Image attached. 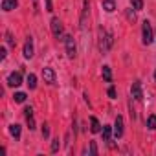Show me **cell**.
Returning <instances> with one entry per match:
<instances>
[{
  "mask_svg": "<svg viewBox=\"0 0 156 156\" xmlns=\"http://www.w3.org/2000/svg\"><path fill=\"white\" fill-rule=\"evenodd\" d=\"M112 42H114V37H112V33L101 31V42H99V48H101V51H103V53H107V51L110 50Z\"/></svg>",
  "mask_w": 156,
  "mask_h": 156,
  "instance_id": "cell-1",
  "label": "cell"
},
{
  "mask_svg": "<svg viewBox=\"0 0 156 156\" xmlns=\"http://www.w3.org/2000/svg\"><path fill=\"white\" fill-rule=\"evenodd\" d=\"M141 31H143V42H145V44H151V42H152V26H151L149 20L143 22Z\"/></svg>",
  "mask_w": 156,
  "mask_h": 156,
  "instance_id": "cell-2",
  "label": "cell"
},
{
  "mask_svg": "<svg viewBox=\"0 0 156 156\" xmlns=\"http://www.w3.org/2000/svg\"><path fill=\"white\" fill-rule=\"evenodd\" d=\"M42 79L48 85H53L55 83V72H53V68H50V66L42 68Z\"/></svg>",
  "mask_w": 156,
  "mask_h": 156,
  "instance_id": "cell-3",
  "label": "cell"
},
{
  "mask_svg": "<svg viewBox=\"0 0 156 156\" xmlns=\"http://www.w3.org/2000/svg\"><path fill=\"white\" fill-rule=\"evenodd\" d=\"M62 41H64V44H66V55H68L70 59H73V57H75V42H73V39L66 35Z\"/></svg>",
  "mask_w": 156,
  "mask_h": 156,
  "instance_id": "cell-4",
  "label": "cell"
},
{
  "mask_svg": "<svg viewBox=\"0 0 156 156\" xmlns=\"http://www.w3.org/2000/svg\"><path fill=\"white\" fill-rule=\"evenodd\" d=\"M8 85L9 87H20L22 85V75H20V72H13V73L8 75Z\"/></svg>",
  "mask_w": 156,
  "mask_h": 156,
  "instance_id": "cell-5",
  "label": "cell"
},
{
  "mask_svg": "<svg viewBox=\"0 0 156 156\" xmlns=\"http://www.w3.org/2000/svg\"><path fill=\"white\" fill-rule=\"evenodd\" d=\"M130 94H132V98H134L136 101H141V99H143V92H141V83H140V81L132 83V87H130Z\"/></svg>",
  "mask_w": 156,
  "mask_h": 156,
  "instance_id": "cell-6",
  "label": "cell"
},
{
  "mask_svg": "<svg viewBox=\"0 0 156 156\" xmlns=\"http://www.w3.org/2000/svg\"><path fill=\"white\" fill-rule=\"evenodd\" d=\"M51 33H53L57 39L62 35V22H61L57 17H53V19H51Z\"/></svg>",
  "mask_w": 156,
  "mask_h": 156,
  "instance_id": "cell-7",
  "label": "cell"
},
{
  "mask_svg": "<svg viewBox=\"0 0 156 156\" xmlns=\"http://www.w3.org/2000/svg\"><path fill=\"white\" fill-rule=\"evenodd\" d=\"M114 136L116 138H121L123 136V118L118 116L116 121H114Z\"/></svg>",
  "mask_w": 156,
  "mask_h": 156,
  "instance_id": "cell-8",
  "label": "cell"
},
{
  "mask_svg": "<svg viewBox=\"0 0 156 156\" xmlns=\"http://www.w3.org/2000/svg\"><path fill=\"white\" fill-rule=\"evenodd\" d=\"M24 57L26 59H31L33 57V39L31 37H28V41L24 44Z\"/></svg>",
  "mask_w": 156,
  "mask_h": 156,
  "instance_id": "cell-9",
  "label": "cell"
},
{
  "mask_svg": "<svg viewBox=\"0 0 156 156\" xmlns=\"http://www.w3.org/2000/svg\"><path fill=\"white\" fill-rule=\"evenodd\" d=\"M17 4H19V0H2V9L4 11H11V9L17 8Z\"/></svg>",
  "mask_w": 156,
  "mask_h": 156,
  "instance_id": "cell-10",
  "label": "cell"
},
{
  "mask_svg": "<svg viewBox=\"0 0 156 156\" xmlns=\"http://www.w3.org/2000/svg\"><path fill=\"white\" fill-rule=\"evenodd\" d=\"M90 130L94 132V134H98V132H101V125H99V121H98V118H90Z\"/></svg>",
  "mask_w": 156,
  "mask_h": 156,
  "instance_id": "cell-11",
  "label": "cell"
},
{
  "mask_svg": "<svg viewBox=\"0 0 156 156\" xmlns=\"http://www.w3.org/2000/svg\"><path fill=\"white\" fill-rule=\"evenodd\" d=\"M9 134H11L15 140H19V138H20V125H17V123L9 125Z\"/></svg>",
  "mask_w": 156,
  "mask_h": 156,
  "instance_id": "cell-12",
  "label": "cell"
},
{
  "mask_svg": "<svg viewBox=\"0 0 156 156\" xmlns=\"http://www.w3.org/2000/svg\"><path fill=\"white\" fill-rule=\"evenodd\" d=\"M103 9H105V11H108V13H112V11L116 9L114 0H103Z\"/></svg>",
  "mask_w": 156,
  "mask_h": 156,
  "instance_id": "cell-13",
  "label": "cell"
},
{
  "mask_svg": "<svg viewBox=\"0 0 156 156\" xmlns=\"http://www.w3.org/2000/svg\"><path fill=\"white\" fill-rule=\"evenodd\" d=\"M103 79H105L107 83H110V81H112V72H110V66H103Z\"/></svg>",
  "mask_w": 156,
  "mask_h": 156,
  "instance_id": "cell-14",
  "label": "cell"
},
{
  "mask_svg": "<svg viewBox=\"0 0 156 156\" xmlns=\"http://www.w3.org/2000/svg\"><path fill=\"white\" fill-rule=\"evenodd\" d=\"M28 87L33 90V88H37V75L35 73H30L28 75Z\"/></svg>",
  "mask_w": 156,
  "mask_h": 156,
  "instance_id": "cell-15",
  "label": "cell"
},
{
  "mask_svg": "<svg viewBox=\"0 0 156 156\" xmlns=\"http://www.w3.org/2000/svg\"><path fill=\"white\" fill-rule=\"evenodd\" d=\"M110 134H112V127H103V141H110Z\"/></svg>",
  "mask_w": 156,
  "mask_h": 156,
  "instance_id": "cell-16",
  "label": "cell"
},
{
  "mask_svg": "<svg viewBox=\"0 0 156 156\" xmlns=\"http://www.w3.org/2000/svg\"><path fill=\"white\" fill-rule=\"evenodd\" d=\"M147 127H149L151 130H156V116H154V114L149 116V119H147Z\"/></svg>",
  "mask_w": 156,
  "mask_h": 156,
  "instance_id": "cell-17",
  "label": "cell"
},
{
  "mask_svg": "<svg viewBox=\"0 0 156 156\" xmlns=\"http://www.w3.org/2000/svg\"><path fill=\"white\" fill-rule=\"evenodd\" d=\"M130 4H132V8H134L136 11L143 9V0H130Z\"/></svg>",
  "mask_w": 156,
  "mask_h": 156,
  "instance_id": "cell-18",
  "label": "cell"
},
{
  "mask_svg": "<svg viewBox=\"0 0 156 156\" xmlns=\"http://www.w3.org/2000/svg\"><path fill=\"white\" fill-rule=\"evenodd\" d=\"M13 99H15L17 103H24V101H26V94H24V92H17V94L13 96Z\"/></svg>",
  "mask_w": 156,
  "mask_h": 156,
  "instance_id": "cell-19",
  "label": "cell"
},
{
  "mask_svg": "<svg viewBox=\"0 0 156 156\" xmlns=\"http://www.w3.org/2000/svg\"><path fill=\"white\" fill-rule=\"evenodd\" d=\"M59 147H61V143H59V138H57V140H53V141H51V152H57V151H59Z\"/></svg>",
  "mask_w": 156,
  "mask_h": 156,
  "instance_id": "cell-20",
  "label": "cell"
},
{
  "mask_svg": "<svg viewBox=\"0 0 156 156\" xmlns=\"http://www.w3.org/2000/svg\"><path fill=\"white\" fill-rule=\"evenodd\" d=\"M6 39H8V44H9L11 48H15V39L11 37V33H6Z\"/></svg>",
  "mask_w": 156,
  "mask_h": 156,
  "instance_id": "cell-21",
  "label": "cell"
},
{
  "mask_svg": "<svg viewBox=\"0 0 156 156\" xmlns=\"http://www.w3.org/2000/svg\"><path fill=\"white\" fill-rule=\"evenodd\" d=\"M28 119V125H30V130H33L35 129V119H33V116H30V118H26Z\"/></svg>",
  "mask_w": 156,
  "mask_h": 156,
  "instance_id": "cell-22",
  "label": "cell"
},
{
  "mask_svg": "<svg viewBox=\"0 0 156 156\" xmlns=\"http://www.w3.org/2000/svg\"><path fill=\"white\" fill-rule=\"evenodd\" d=\"M42 136H44V138H48V136H50V127H48L46 123L42 125Z\"/></svg>",
  "mask_w": 156,
  "mask_h": 156,
  "instance_id": "cell-23",
  "label": "cell"
},
{
  "mask_svg": "<svg viewBox=\"0 0 156 156\" xmlns=\"http://www.w3.org/2000/svg\"><path fill=\"white\" fill-rule=\"evenodd\" d=\"M24 116H26V118L33 116V108H31V107H26V108H24Z\"/></svg>",
  "mask_w": 156,
  "mask_h": 156,
  "instance_id": "cell-24",
  "label": "cell"
},
{
  "mask_svg": "<svg viewBox=\"0 0 156 156\" xmlns=\"http://www.w3.org/2000/svg\"><path fill=\"white\" fill-rule=\"evenodd\" d=\"M90 152H92V154H98V145H96V141H90Z\"/></svg>",
  "mask_w": 156,
  "mask_h": 156,
  "instance_id": "cell-25",
  "label": "cell"
},
{
  "mask_svg": "<svg viewBox=\"0 0 156 156\" xmlns=\"http://www.w3.org/2000/svg\"><path fill=\"white\" fill-rule=\"evenodd\" d=\"M46 11H53V2L51 0H46Z\"/></svg>",
  "mask_w": 156,
  "mask_h": 156,
  "instance_id": "cell-26",
  "label": "cell"
},
{
  "mask_svg": "<svg viewBox=\"0 0 156 156\" xmlns=\"http://www.w3.org/2000/svg\"><path fill=\"white\" fill-rule=\"evenodd\" d=\"M108 98H112V99L116 98V88H114V87H110V88H108Z\"/></svg>",
  "mask_w": 156,
  "mask_h": 156,
  "instance_id": "cell-27",
  "label": "cell"
},
{
  "mask_svg": "<svg viewBox=\"0 0 156 156\" xmlns=\"http://www.w3.org/2000/svg\"><path fill=\"white\" fill-rule=\"evenodd\" d=\"M127 17H129V20H132V22H134V20H136V15H134V13H132V11H130V9H129V11H127Z\"/></svg>",
  "mask_w": 156,
  "mask_h": 156,
  "instance_id": "cell-28",
  "label": "cell"
},
{
  "mask_svg": "<svg viewBox=\"0 0 156 156\" xmlns=\"http://www.w3.org/2000/svg\"><path fill=\"white\" fill-rule=\"evenodd\" d=\"M0 57L6 59V48H0Z\"/></svg>",
  "mask_w": 156,
  "mask_h": 156,
  "instance_id": "cell-29",
  "label": "cell"
},
{
  "mask_svg": "<svg viewBox=\"0 0 156 156\" xmlns=\"http://www.w3.org/2000/svg\"><path fill=\"white\" fill-rule=\"evenodd\" d=\"M33 6H35V8H37V0H33Z\"/></svg>",
  "mask_w": 156,
  "mask_h": 156,
  "instance_id": "cell-30",
  "label": "cell"
},
{
  "mask_svg": "<svg viewBox=\"0 0 156 156\" xmlns=\"http://www.w3.org/2000/svg\"><path fill=\"white\" fill-rule=\"evenodd\" d=\"M154 79H156V72H154Z\"/></svg>",
  "mask_w": 156,
  "mask_h": 156,
  "instance_id": "cell-31",
  "label": "cell"
}]
</instances>
